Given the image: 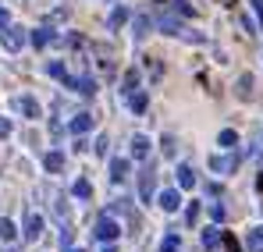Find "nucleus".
Wrapping results in <instances>:
<instances>
[{
  "instance_id": "obj_11",
  "label": "nucleus",
  "mask_w": 263,
  "mask_h": 252,
  "mask_svg": "<svg viewBox=\"0 0 263 252\" xmlns=\"http://www.w3.org/2000/svg\"><path fill=\"white\" fill-rule=\"evenodd\" d=\"M14 107H18L25 118H40V103H36L32 96H18V100H14Z\"/></svg>"
},
{
  "instance_id": "obj_14",
  "label": "nucleus",
  "mask_w": 263,
  "mask_h": 252,
  "mask_svg": "<svg viewBox=\"0 0 263 252\" xmlns=\"http://www.w3.org/2000/svg\"><path fill=\"white\" fill-rule=\"evenodd\" d=\"M132 157H135V160H146V157H149V139H146V135H135V139H132Z\"/></svg>"
},
{
  "instance_id": "obj_5",
  "label": "nucleus",
  "mask_w": 263,
  "mask_h": 252,
  "mask_svg": "<svg viewBox=\"0 0 263 252\" xmlns=\"http://www.w3.org/2000/svg\"><path fill=\"white\" fill-rule=\"evenodd\" d=\"M128 170H132V164L125 160V157H114V160H110V181L121 185V181L128 178Z\"/></svg>"
},
{
  "instance_id": "obj_25",
  "label": "nucleus",
  "mask_w": 263,
  "mask_h": 252,
  "mask_svg": "<svg viewBox=\"0 0 263 252\" xmlns=\"http://www.w3.org/2000/svg\"><path fill=\"white\" fill-rule=\"evenodd\" d=\"M196 220H199V203H189V206H185V224L192 227Z\"/></svg>"
},
{
  "instance_id": "obj_21",
  "label": "nucleus",
  "mask_w": 263,
  "mask_h": 252,
  "mask_svg": "<svg viewBox=\"0 0 263 252\" xmlns=\"http://www.w3.org/2000/svg\"><path fill=\"white\" fill-rule=\"evenodd\" d=\"M14 235H18V227H14V220H7V217H0V238H4V242H14Z\"/></svg>"
},
{
  "instance_id": "obj_6",
  "label": "nucleus",
  "mask_w": 263,
  "mask_h": 252,
  "mask_svg": "<svg viewBox=\"0 0 263 252\" xmlns=\"http://www.w3.org/2000/svg\"><path fill=\"white\" fill-rule=\"evenodd\" d=\"M128 107H132V114H146V107H149V92H146V89L128 92Z\"/></svg>"
},
{
  "instance_id": "obj_3",
  "label": "nucleus",
  "mask_w": 263,
  "mask_h": 252,
  "mask_svg": "<svg viewBox=\"0 0 263 252\" xmlns=\"http://www.w3.org/2000/svg\"><path fill=\"white\" fill-rule=\"evenodd\" d=\"M0 43H4L11 53H18V50L25 46V32H22L18 25H7V29H0Z\"/></svg>"
},
{
  "instance_id": "obj_9",
  "label": "nucleus",
  "mask_w": 263,
  "mask_h": 252,
  "mask_svg": "<svg viewBox=\"0 0 263 252\" xmlns=\"http://www.w3.org/2000/svg\"><path fill=\"white\" fill-rule=\"evenodd\" d=\"M89 128H92V114H75L71 125H68V131H71V135H86Z\"/></svg>"
},
{
  "instance_id": "obj_26",
  "label": "nucleus",
  "mask_w": 263,
  "mask_h": 252,
  "mask_svg": "<svg viewBox=\"0 0 263 252\" xmlns=\"http://www.w3.org/2000/svg\"><path fill=\"white\" fill-rule=\"evenodd\" d=\"M135 82H139V75H135V71H128V75H125V89H121V92H125V96H128V92H135Z\"/></svg>"
},
{
  "instance_id": "obj_36",
  "label": "nucleus",
  "mask_w": 263,
  "mask_h": 252,
  "mask_svg": "<svg viewBox=\"0 0 263 252\" xmlns=\"http://www.w3.org/2000/svg\"><path fill=\"white\" fill-rule=\"evenodd\" d=\"M4 252H14V249H4Z\"/></svg>"
},
{
  "instance_id": "obj_30",
  "label": "nucleus",
  "mask_w": 263,
  "mask_h": 252,
  "mask_svg": "<svg viewBox=\"0 0 263 252\" xmlns=\"http://www.w3.org/2000/svg\"><path fill=\"white\" fill-rule=\"evenodd\" d=\"M7 135H11V121H7V118H0V139H7Z\"/></svg>"
},
{
  "instance_id": "obj_13",
  "label": "nucleus",
  "mask_w": 263,
  "mask_h": 252,
  "mask_svg": "<svg viewBox=\"0 0 263 252\" xmlns=\"http://www.w3.org/2000/svg\"><path fill=\"white\" fill-rule=\"evenodd\" d=\"M199 242H203V249L210 252V249H217L220 242H224V235H220V227H206V231H203V238H199Z\"/></svg>"
},
{
  "instance_id": "obj_32",
  "label": "nucleus",
  "mask_w": 263,
  "mask_h": 252,
  "mask_svg": "<svg viewBox=\"0 0 263 252\" xmlns=\"http://www.w3.org/2000/svg\"><path fill=\"white\" fill-rule=\"evenodd\" d=\"M7 25H11V22H7V14L0 11V29H7Z\"/></svg>"
},
{
  "instance_id": "obj_7",
  "label": "nucleus",
  "mask_w": 263,
  "mask_h": 252,
  "mask_svg": "<svg viewBox=\"0 0 263 252\" xmlns=\"http://www.w3.org/2000/svg\"><path fill=\"white\" fill-rule=\"evenodd\" d=\"M64 85H71V89L82 92V96H96V79H89V75H82V79H68Z\"/></svg>"
},
{
  "instance_id": "obj_18",
  "label": "nucleus",
  "mask_w": 263,
  "mask_h": 252,
  "mask_svg": "<svg viewBox=\"0 0 263 252\" xmlns=\"http://www.w3.org/2000/svg\"><path fill=\"white\" fill-rule=\"evenodd\" d=\"M71 196H75V199H92V185H89L86 178H79V181L71 185Z\"/></svg>"
},
{
  "instance_id": "obj_1",
  "label": "nucleus",
  "mask_w": 263,
  "mask_h": 252,
  "mask_svg": "<svg viewBox=\"0 0 263 252\" xmlns=\"http://www.w3.org/2000/svg\"><path fill=\"white\" fill-rule=\"evenodd\" d=\"M92 235H96L100 242H107V245H110V242H118V238H121V224H118L114 217H107V213H103V217L96 220V227H92Z\"/></svg>"
},
{
  "instance_id": "obj_29",
  "label": "nucleus",
  "mask_w": 263,
  "mask_h": 252,
  "mask_svg": "<svg viewBox=\"0 0 263 252\" xmlns=\"http://www.w3.org/2000/svg\"><path fill=\"white\" fill-rule=\"evenodd\" d=\"M164 153H167V157L175 153V135H164Z\"/></svg>"
},
{
  "instance_id": "obj_27",
  "label": "nucleus",
  "mask_w": 263,
  "mask_h": 252,
  "mask_svg": "<svg viewBox=\"0 0 263 252\" xmlns=\"http://www.w3.org/2000/svg\"><path fill=\"white\" fill-rule=\"evenodd\" d=\"M210 217H214V220H224V206H220V203H210Z\"/></svg>"
},
{
  "instance_id": "obj_23",
  "label": "nucleus",
  "mask_w": 263,
  "mask_h": 252,
  "mask_svg": "<svg viewBox=\"0 0 263 252\" xmlns=\"http://www.w3.org/2000/svg\"><path fill=\"white\" fill-rule=\"evenodd\" d=\"M217 142H220V146H224V149H235V146H238V135H235L231 128H224V131H220V135H217Z\"/></svg>"
},
{
  "instance_id": "obj_22",
  "label": "nucleus",
  "mask_w": 263,
  "mask_h": 252,
  "mask_svg": "<svg viewBox=\"0 0 263 252\" xmlns=\"http://www.w3.org/2000/svg\"><path fill=\"white\" fill-rule=\"evenodd\" d=\"M238 100H253V75L238 79Z\"/></svg>"
},
{
  "instance_id": "obj_35",
  "label": "nucleus",
  "mask_w": 263,
  "mask_h": 252,
  "mask_svg": "<svg viewBox=\"0 0 263 252\" xmlns=\"http://www.w3.org/2000/svg\"><path fill=\"white\" fill-rule=\"evenodd\" d=\"M64 252H82V249H64Z\"/></svg>"
},
{
  "instance_id": "obj_8",
  "label": "nucleus",
  "mask_w": 263,
  "mask_h": 252,
  "mask_svg": "<svg viewBox=\"0 0 263 252\" xmlns=\"http://www.w3.org/2000/svg\"><path fill=\"white\" fill-rule=\"evenodd\" d=\"M175 178H178V188H196V170L189 167V164H178Z\"/></svg>"
},
{
  "instance_id": "obj_12",
  "label": "nucleus",
  "mask_w": 263,
  "mask_h": 252,
  "mask_svg": "<svg viewBox=\"0 0 263 252\" xmlns=\"http://www.w3.org/2000/svg\"><path fill=\"white\" fill-rule=\"evenodd\" d=\"M160 206H164L167 213H175L178 206H181V192H178V188H167V192H160Z\"/></svg>"
},
{
  "instance_id": "obj_31",
  "label": "nucleus",
  "mask_w": 263,
  "mask_h": 252,
  "mask_svg": "<svg viewBox=\"0 0 263 252\" xmlns=\"http://www.w3.org/2000/svg\"><path fill=\"white\" fill-rule=\"evenodd\" d=\"M253 7H256V18H260V25H263V0H253Z\"/></svg>"
},
{
  "instance_id": "obj_2",
  "label": "nucleus",
  "mask_w": 263,
  "mask_h": 252,
  "mask_svg": "<svg viewBox=\"0 0 263 252\" xmlns=\"http://www.w3.org/2000/svg\"><path fill=\"white\" fill-rule=\"evenodd\" d=\"M153 188H157V170H153V164H146V167L139 170V199L149 203L153 199Z\"/></svg>"
},
{
  "instance_id": "obj_19",
  "label": "nucleus",
  "mask_w": 263,
  "mask_h": 252,
  "mask_svg": "<svg viewBox=\"0 0 263 252\" xmlns=\"http://www.w3.org/2000/svg\"><path fill=\"white\" fill-rule=\"evenodd\" d=\"M125 22H128V7H121V4H118V7L110 11V22H107V25H110V29H121Z\"/></svg>"
},
{
  "instance_id": "obj_28",
  "label": "nucleus",
  "mask_w": 263,
  "mask_h": 252,
  "mask_svg": "<svg viewBox=\"0 0 263 252\" xmlns=\"http://www.w3.org/2000/svg\"><path fill=\"white\" fill-rule=\"evenodd\" d=\"M96 153H100V157H107V135H100V139H96Z\"/></svg>"
},
{
  "instance_id": "obj_4",
  "label": "nucleus",
  "mask_w": 263,
  "mask_h": 252,
  "mask_svg": "<svg viewBox=\"0 0 263 252\" xmlns=\"http://www.w3.org/2000/svg\"><path fill=\"white\" fill-rule=\"evenodd\" d=\"M40 235H43V217L40 213H29L25 217V242H36Z\"/></svg>"
},
{
  "instance_id": "obj_34",
  "label": "nucleus",
  "mask_w": 263,
  "mask_h": 252,
  "mask_svg": "<svg viewBox=\"0 0 263 252\" xmlns=\"http://www.w3.org/2000/svg\"><path fill=\"white\" fill-rule=\"evenodd\" d=\"M256 188H260V192H263V174H260V178H256Z\"/></svg>"
},
{
  "instance_id": "obj_33",
  "label": "nucleus",
  "mask_w": 263,
  "mask_h": 252,
  "mask_svg": "<svg viewBox=\"0 0 263 252\" xmlns=\"http://www.w3.org/2000/svg\"><path fill=\"white\" fill-rule=\"evenodd\" d=\"M100 252H118V249H114V245H103V249H100Z\"/></svg>"
},
{
  "instance_id": "obj_20",
  "label": "nucleus",
  "mask_w": 263,
  "mask_h": 252,
  "mask_svg": "<svg viewBox=\"0 0 263 252\" xmlns=\"http://www.w3.org/2000/svg\"><path fill=\"white\" fill-rule=\"evenodd\" d=\"M181 249V235L171 231V235H164V242H160V252H178Z\"/></svg>"
},
{
  "instance_id": "obj_16",
  "label": "nucleus",
  "mask_w": 263,
  "mask_h": 252,
  "mask_svg": "<svg viewBox=\"0 0 263 252\" xmlns=\"http://www.w3.org/2000/svg\"><path fill=\"white\" fill-rule=\"evenodd\" d=\"M43 164H46V170H50V174L64 170V153H57V149H53V153H46V157H43Z\"/></svg>"
},
{
  "instance_id": "obj_10",
  "label": "nucleus",
  "mask_w": 263,
  "mask_h": 252,
  "mask_svg": "<svg viewBox=\"0 0 263 252\" xmlns=\"http://www.w3.org/2000/svg\"><path fill=\"white\" fill-rule=\"evenodd\" d=\"M238 167V157L231 153V157H214L210 160V170H217V174H228V170H235Z\"/></svg>"
},
{
  "instance_id": "obj_15",
  "label": "nucleus",
  "mask_w": 263,
  "mask_h": 252,
  "mask_svg": "<svg viewBox=\"0 0 263 252\" xmlns=\"http://www.w3.org/2000/svg\"><path fill=\"white\" fill-rule=\"evenodd\" d=\"M29 40H32V46H36V50H43L46 43H53L57 36H53V29H36V32L29 36Z\"/></svg>"
},
{
  "instance_id": "obj_24",
  "label": "nucleus",
  "mask_w": 263,
  "mask_h": 252,
  "mask_svg": "<svg viewBox=\"0 0 263 252\" xmlns=\"http://www.w3.org/2000/svg\"><path fill=\"white\" fill-rule=\"evenodd\" d=\"M46 71H50L53 79H61V82H68V79H71V75L64 71V64H61V61H50V64H46Z\"/></svg>"
},
{
  "instance_id": "obj_17",
  "label": "nucleus",
  "mask_w": 263,
  "mask_h": 252,
  "mask_svg": "<svg viewBox=\"0 0 263 252\" xmlns=\"http://www.w3.org/2000/svg\"><path fill=\"white\" fill-rule=\"evenodd\" d=\"M246 249H249V252H263V227H253V231H249Z\"/></svg>"
}]
</instances>
